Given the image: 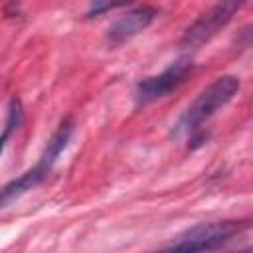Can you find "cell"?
Segmentation results:
<instances>
[{
    "label": "cell",
    "mask_w": 253,
    "mask_h": 253,
    "mask_svg": "<svg viewBox=\"0 0 253 253\" xmlns=\"http://www.w3.org/2000/svg\"><path fill=\"white\" fill-rule=\"evenodd\" d=\"M241 79L237 75H219L215 77L182 113V117L172 126V136H192L194 132L202 130L204 123H208L219 109H223L239 91Z\"/></svg>",
    "instance_id": "obj_1"
},
{
    "label": "cell",
    "mask_w": 253,
    "mask_h": 253,
    "mask_svg": "<svg viewBox=\"0 0 253 253\" xmlns=\"http://www.w3.org/2000/svg\"><path fill=\"white\" fill-rule=\"evenodd\" d=\"M73 128H75V123L69 117L59 123V126L55 128V132L49 136V140H47L42 156L38 158V162L32 168H28L24 174H20L18 178L6 182L0 188V208H8L12 202H16L24 194H28L36 186H40L49 176L55 160L67 148V144L71 140V134H73Z\"/></svg>",
    "instance_id": "obj_2"
},
{
    "label": "cell",
    "mask_w": 253,
    "mask_h": 253,
    "mask_svg": "<svg viewBox=\"0 0 253 253\" xmlns=\"http://www.w3.org/2000/svg\"><path fill=\"white\" fill-rule=\"evenodd\" d=\"M249 227L247 219H223V221H208L190 227L186 233L178 235V239L154 253H210L217 247L225 245L229 239L239 235Z\"/></svg>",
    "instance_id": "obj_3"
},
{
    "label": "cell",
    "mask_w": 253,
    "mask_h": 253,
    "mask_svg": "<svg viewBox=\"0 0 253 253\" xmlns=\"http://www.w3.org/2000/svg\"><path fill=\"white\" fill-rule=\"evenodd\" d=\"M245 6V2H217L213 6H210L208 10H204L182 34L180 38V47L182 49H198L204 43H208L221 28H225L231 18L235 16V12Z\"/></svg>",
    "instance_id": "obj_4"
},
{
    "label": "cell",
    "mask_w": 253,
    "mask_h": 253,
    "mask_svg": "<svg viewBox=\"0 0 253 253\" xmlns=\"http://www.w3.org/2000/svg\"><path fill=\"white\" fill-rule=\"evenodd\" d=\"M192 69H194L192 59L190 57H180V59L172 61L158 75H150V77H144L142 81H138L136 89H134L136 107H146V105L170 95L172 91H176L190 77Z\"/></svg>",
    "instance_id": "obj_5"
},
{
    "label": "cell",
    "mask_w": 253,
    "mask_h": 253,
    "mask_svg": "<svg viewBox=\"0 0 253 253\" xmlns=\"http://www.w3.org/2000/svg\"><path fill=\"white\" fill-rule=\"evenodd\" d=\"M158 16V10L154 6H134L128 12H125L123 16H119L111 28L107 30V43L109 47H119L123 43H126L128 40H132L134 36H138L140 32H144Z\"/></svg>",
    "instance_id": "obj_6"
},
{
    "label": "cell",
    "mask_w": 253,
    "mask_h": 253,
    "mask_svg": "<svg viewBox=\"0 0 253 253\" xmlns=\"http://www.w3.org/2000/svg\"><path fill=\"white\" fill-rule=\"evenodd\" d=\"M24 121V107H22V101L18 97H12L10 99V105H8V117H6V125H4V130L0 134V154L4 152L12 132L22 125Z\"/></svg>",
    "instance_id": "obj_7"
},
{
    "label": "cell",
    "mask_w": 253,
    "mask_h": 253,
    "mask_svg": "<svg viewBox=\"0 0 253 253\" xmlns=\"http://www.w3.org/2000/svg\"><path fill=\"white\" fill-rule=\"evenodd\" d=\"M125 4H91V8L87 10V16L93 18V16H99L103 12H109V10H115V8H121Z\"/></svg>",
    "instance_id": "obj_8"
},
{
    "label": "cell",
    "mask_w": 253,
    "mask_h": 253,
    "mask_svg": "<svg viewBox=\"0 0 253 253\" xmlns=\"http://www.w3.org/2000/svg\"><path fill=\"white\" fill-rule=\"evenodd\" d=\"M237 253H251V249H243V251H237Z\"/></svg>",
    "instance_id": "obj_9"
}]
</instances>
